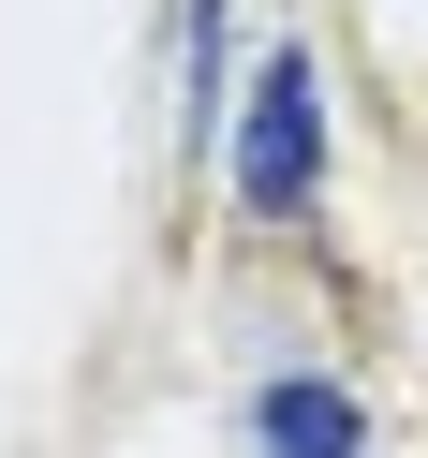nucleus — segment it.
<instances>
[{
  "label": "nucleus",
  "instance_id": "obj_1",
  "mask_svg": "<svg viewBox=\"0 0 428 458\" xmlns=\"http://www.w3.org/2000/svg\"><path fill=\"white\" fill-rule=\"evenodd\" d=\"M310 178H325V104H310V60L281 45L266 74H251V133H237V192L266 222H296L310 208Z\"/></svg>",
  "mask_w": 428,
  "mask_h": 458
},
{
  "label": "nucleus",
  "instance_id": "obj_2",
  "mask_svg": "<svg viewBox=\"0 0 428 458\" xmlns=\"http://www.w3.org/2000/svg\"><path fill=\"white\" fill-rule=\"evenodd\" d=\"M251 428L296 444V458H340V444H355V399H340V385H266V399H251Z\"/></svg>",
  "mask_w": 428,
  "mask_h": 458
}]
</instances>
